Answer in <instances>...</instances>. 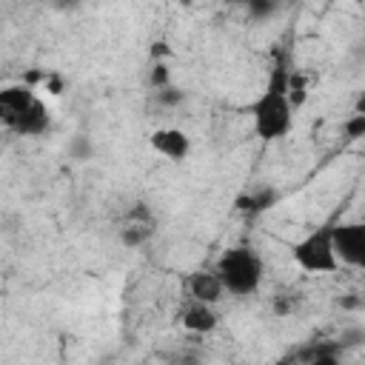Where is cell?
<instances>
[{"label": "cell", "instance_id": "obj_1", "mask_svg": "<svg viewBox=\"0 0 365 365\" xmlns=\"http://www.w3.org/2000/svg\"><path fill=\"white\" fill-rule=\"evenodd\" d=\"M285 86H288V68H285V66H274V68L268 71L265 88H262L259 97L251 103L254 131H257V137L265 140V143L282 140V137L291 131L294 108L288 106Z\"/></svg>", "mask_w": 365, "mask_h": 365}, {"label": "cell", "instance_id": "obj_2", "mask_svg": "<svg viewBox=\"0 0 365 365\" xmlns=\"http://www.w3.org/2000/svg\"><path fill=\"white\" fill-rule=\"evenodd\" d=\"M214 274H217L222 291H228L234 297H251L262 285V259L251 248L237 245V248H228L220 254Z\"/></svg>", "mask_w": 365, "mask_h": 365}, {"label": "cell", "instance_id": "obj_3", "mask_svg": "<svg viewBox=\"0 0 365 365\" xmlns=\"http://www.w3.org/2000/svg\"><path fill=\"white\" fill-rule=\"evenodd\" d=\"M294 262L308 274H334L339 268L331 248V228H314L299 242L291 245Z\"/></svg>", "mask_w": 365, "mask_h": 365}, {"label": "cell", "instance_id": "obj_4", "mask_svg": "<svg viewBox=\"0 0 365 365\" xmlns=\"http://www.w3.org/2000/svg\"><path fill=\"white\" fill-rule=\"evenodd\" d=\"M331 248H334L336 262L362 268L365 265V225L362 222L331 225Z\"/></svg>", "mask_w": 365, "mask_h": 365}, {"label": "cell", "instance_id": "obj_5", "mask_svg": "<svg viewBox=\"0 0 365 365\" xmlns=\"http://www.w3.org/2000/svg\"><path fill=\"white\" fill-rule=\"evenodd\" d=\"M151 148L163 157H168L171 163H182L191 151V137L182 131V128H157L151 137H148Z\"/></svg>", "mask_w": 365, "mask_h": 365}, {"label": "cell", "instance_id": "obj_6", "mask_svg": "<svg viewBox=\"0 0 365 365\" xmlns=\"http://www.w3.org/2000/svg\"><path fill=\"white\" fill-rule=\"evenodd\" d=\"M34 100H37V97H34V91H31L29 86H6V88H0V120H3L9 128H14L17 117H20Z\"/></svg>", "mask_w": 365, "mask_h": 365}, {"label": "cell", "instance_id": "obj_7", "mask_svg": "<svg viewBox=\"0 0 365 365\" xmlns=\"http://www.w3.org/2000/svg\"><path fill=\"white\" fill-rule=\"evenodd\" d=\"M188 294L194 297V302H202V305H214L222 299V285L217 279L214 271H194L188 277Z\"/></svg>", "mask_w": 365, "mask_h": 365}, {"label": "cell", "instance_id": "obj_8", "mask_svg": "<svg viewBox=\"0 0 365 365\" xmlns=\"http://www.w3.org/2000/svg\"><path fill=\"white\" fill-rule=\"evenodd\" d=\"M46 128H48V108H46L40 100H34V103L17 117V123H14L11 131L26 134V137H37V134H43Z\"/></svg>", "mask_w": 365, "mask_h": 365}, {"label": "cell", "instance_id": "obj_9", "mask_svg": "<svg viewBox=\"0 0 365 365\" xmlns=\"http://www.w3.org/2000/svg\"><path fill=\"white\" fill-rule=\"evenodd\" d=\"M217 322H220V317L214 314V308L202 305V302L188 305L185 314H182V328L191 331V334H211L217 328Z\"/></svg>", "mask_w": 365, "mask_h": 365}, {"label": "cell", "instance_id": "obj_10", "mask_svg": "<svg viewBox=\"0 0 365 365\" xmlns=\"http://www.w3.org/2000/svg\"><path fill=\"white\" fill-rule=\"evenodd\" d=\"M277 200H279V194L274 188H265V191H254V194L237 197V208L245 211V214H257V211H265L268 205H274Z\"/></svg>", "mask_w": 365, "mask_h": 365}, {"label": "cell", "instance_id": "obj_11", "mask_svg": "<svg viewBox=\"0 0 365 365\" xmlns=\"http://www.w3.org/2000/svg\"><path fill=\"white\" fill-rule=\"evenodd\" d=\"M151 234H154V225L148 222H125V228H120V242L125 248H140L151 240Z\"/></svg>", "mask_w": 365, "mask_h": 365}, {"label": "cell", "instance_id": "obj_12", "mask_svg": "<svg viewBox=\"0 0 365 365\" xmlns=\"http://www.w3.org/2000/svg\"><path fill=\"white\" fill-rule=\"evenodd\" d=\"M285 97L291 108H302L308 100V83L299 71H288V86H285Z\"/></svg>", "mask_w": 365, "mask_h": 365}, {"label": "cell", "instance_id": "obj_13", "mask_svg": "<svg viewBox=\"0 0 365 365\" xmlns=\"http://www.w3.org/2000/svg\"><path fill=\"white\" fill-rule=\"evenodd\" d=\"M154 100H157L160 106H165V108H174V106H180V103L185 100V91L177 88V86H165V88L154 91Z\"/></svg>", "mask_w": 365, "mask_h": 365}, {"label": "cell", "instance_id": "obj_14", "mask_svg": "<svg viewBox=\"0 0 365 365\" xmlns=\"http://www.w3.org/2000/svg\"><path fill=\"white\" fill-rule=\"evenodd\" d=\"M68 154H71V160H88V157L94 154V145H91L88 137L77 134V137H71V143H68Z\"/></svg>", "mask_w": 365, "mask_h": 365}, {"label": "cell", "instance_id": "obj_15", "mask_svg": "<svg viewBox=\"0 0 365 365\" xmlns=\"http://www.w3.org/2000/svg\"><path fill=\"white\" fill-rule=\"evenodd\" d=\"M148 86H151L154 91H160V88L171 86V74H168V66H165L163 60L151 66V74H148Z\"/></svg>", "mask_w": 365, "mask_h": 365}, {"label": "cell", "instance_id": "obj_16", "mask_svg": "<svg viewBox=\"0 0 365 365\" xmlns=\"http://www.w3.org/2000/svg\"><path fill=\"white\" fill-rule=\"evenodd\" d=\"M308 365H339V359H336V345H331V348H314Z\"/></svg>", "mask_w": 365, "mask_h": 365}, {"label": "cell", "instance_id": "obj_17", "mask_svg": "<svg viewBox=\"0 0 365 365\" xmlns=\"http://www.w3.org/2000/svg\"><path fill=\"white\" fill-rule=\"evenodd\" d=\"M345 134H348L351 140L365 137V114H354V117H348V120H345Z\"/></svg>", "mask_w": 365, "mask_h": 365}, {"label": "cell", "instance_id": "obj_18", "mask_svg": "<svg viewBox=\"0 0 365 365\" xmlns=\"http://www.w3.org/2000/svg\"><path fill=\"white\" fill-rule=\"evenodd\" d=\"M128 222H148V225H154V217H151V211L145 208V202H134V205L128 208Z\"/></svg>", "mask_w": 365, "mask_h": 365}, {"label": "cell", "instance_id": "obj_19", "mask_svg": "<svg viewBox=\"0 0 365 365\" xmlns=\"http://www.w3.org/2000/svg\"><path fill=\"white\" fill-rule=\"evenodd\" d=\"M271 308H274V314H277V317H288V314L297 308V302H294V297H288V294H279V297H274Z\"/></svg>", "mask_w": 365, "mask_h": 365}, {"label": "cell", "instance_id": "obj_20", "mask_svg": "<svg viewBox=\"0 0 365 365\" xmlns=\"http://www.w3.org/2000/svg\"><path fill=\"white\" fill-rule=\"evenodd\" d=\"M274 11V3H262V0H251V6H248V14L251 17H268Z\"/></svg>", "mask_w": 365, "mask_h": 365}, {"label": "cell", "instance_id": "obj_21", "mask_svg": "<svg viewBox=\"0 0 365 365\" xmlns=\"http://www.w3.org/2000/svg\"><path fill=\"white\" fill-rule=\"evenodd\" d=\"M171 365H200V356L197 354H177L171 359Z\"/></svg>", "mask_w": 365, "mask_h": 365}, {"label": "cell", "instance_id": "obj_22", "mask_svg": "<svg viewBox=\"0 0 365 365\" xmlns=\"http://www.w3.org/2000/svg\"><path fill=\"white\" fill-rule=\"evenodd\" d=\"M43 83L48 86V91H51V94H60V91H63V80H60V77H46Z\"/></svg>", "mask_w": 365, "mask_h": 365}, {"label": "cell", "instance_id": "obj_23", "mask_svg": "<svg viewBox=\"0 0 365 365\" xmlns=\"http://www.w3.org/2000/svg\"><path fill=\"white\" fill-rule=\"evenodd\" d=\"M339 305H342V308H359L362 302H359V297H356V294H345V297L339 299Z\"/></svg>", "mask_w": 365, "mask_h": 365}, {"label": "cell", "instance_id": "obj_24", "mask_svg": "<svg viewBox=\"0 0 365 365\" xmlns=\"http://www.w3.org/2000/svg\"><path fill=\"white\" fill-rule=\"evenodd\" d=\"M165 51H168V48H165V43H154V48H151V54H154V57H160V54H165Z\"/></svg>", "mask_w": 365, "mask_h": 365}]
</instances>
